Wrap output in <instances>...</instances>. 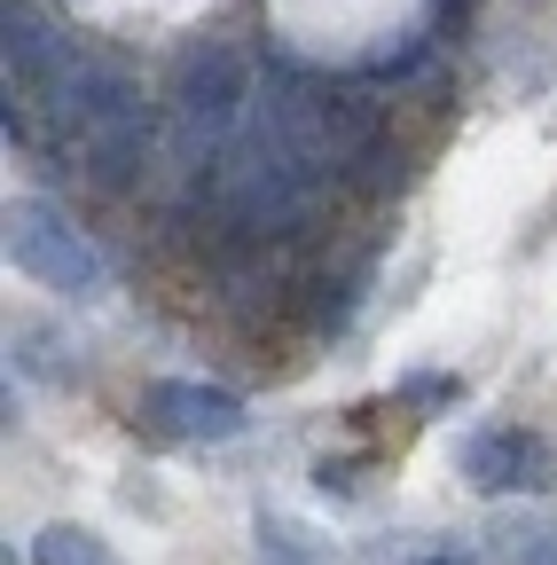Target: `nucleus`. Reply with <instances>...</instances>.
Wrapping results in <instances>:
<instances>
[{
  "label": "nucleus",
  "mask_w": 557,
  "mask_h": 565,
  "mask_svg": "<svg viewBox=\"0 0 557 565\" xmlns=\"http://www.w3.org/2000/svg\"><path fill=\"white\" fill-rule=\"evenodd\" d=\"M0 71H9V141H40L47 126H72L87 55L63 40L32 0L0 9Z\"/></svg>",
  "instance_id": "f257e3e1"
},
{
  "label": "nucleus",
  "mask_w": 557,
  "mask_h": 565,
  "mask_svg": "<svg viewBox=\"0 0 557 565\" xmlns=\"http://www.w3.org/2000/svg\"><path fill=\"white\" fill-rule=\"evenodd\" d=\"M314 181H322V173L291 150V134L275 126V110H267V103H251L244 134L213 158V204L228 212L236 228H283L291 212L307 204V189H314Z\"/></svg>",
  "instance_id": "f03ea898"
},
{
  "label": "nucleus",
  "mask_w": 557,
  "mask_h": 565,
  "mask_svg": "<svg viewBox=\"0 0 557 565\" xmlns=\"http://www.w3.org/2000/svg\"><path fill=\"white\" fill-rule=\"evenodd\" d=\"M251 55L228 47V40H196L181 63H173V87H165V118H173V141H181V158L196 166H213L228 141L244 134L251 118Z\"/></svg>",
  "instance_id": "7ed1b4c3"
},
{
  "label": "nucleus",
  "mask_w": 557,
  "mask_h": 565,
  "mask_svg": "<svg viewBox=\"0 0 557 565\" xmlns=\"http://www.w3.org/2000/svg\"><path fill=\"white\" fill-rule=\"evenodd\" d=\"M267 110H275V126L291 134V150H299L314 173H345V166H362V158L377 150V103L314 79V71H291V63H283V71L267 79Z\"/></svg>",
  "instance_id": "20e7f679"
},
{
  "label": "nucleus",
  "mask_w": 557,
  "mask_h": 565,
  "mask_svg": "<svg viewBox=\"0 0 557 565\" xmlns=\"http://www.w3.org/2000/svg\"><path fill=\"white\" fill-rule=\"evenodd\" d=\"M150 126H158V110H150L142 79H133L126 63H110V55H87L72 134H79V158H87L95 189H126L133 173H142V158H150Z\"/></svg>",
  "instance_id": "39448f33"
},
{
  "label": "nucleus",
  "mask_w": 557,
  "mask_h": 565,
  "mask_svg": "<svg viewBox=\"0 0 557 565\" xmlns=\"http://www.w3.org/2000/svg\"><path fill=\"white\" fill-rule=\"evenodd\" d=\"M0 244H9V259H17L32 282H47V291H63V299H103V291H110L103 244H95L79 221H63L55 204H40V196H17V204H9Z\"/></svg>",
  "instance_id": "423d86ee"
},
{
  "label": "nucleus",
  "mask_w": 557,
  "mask_h": 565,
  "mask_svg": "<svg viewBox=\"0 0 557 565\" xmlns=\"http://www.w3.org/2000/svg\"><path fill=\"white\" fill-rule=\"evenodd\" d=\"M142 416H150V433H165V440H236L244 433V401L221 393V385H189V377L150 385Z\"/></svg>",
  "instance_id": "0eeeda50"
},
{
  "label": "nucleus",
  "mask_w": 557,
  "mask_h": 565,
  "mask_svg": "<svg viewBox=\"0 0 557 565\" xmlns=\"http://www.w3.org/2000/svg\"><path fill=\"white\" fill-rule=\"evenodd\" d=\"M463 479L479 494H511V487H549L557 479V456L534 440V433H471L463 440Z\"/></svg>",
  "instance_id": "6e6552de"
},
{
  "label": "nucleus",
  "mask_w": 557,
  "mask_h": 565,
  "mask_svg": "<svg viewBox=\"0 0 557 565\" xmlns=\"http://www.w3.org/2000/svg\"><path fill=\"white\" fill-rule=\"evenodd\" d=\"M495 542V565H557V519L549 511H503L486 526Z\"/></svg>",
  "instance_id": "1a4fd4ad"
},
{
  "label": "nucleus",
  "mask_w": 557,
  "mask_h": 565,
  "mask_svg": "<svg viewBox=\"0 0 557 565\" xmlns=\"http://www.w3.org/2000/svg\"><path fill=\"white\" fill-rule=\"evenodd\" d=\"M32 565H118V550L95 534V526H72V519H55L32 534Z\"/></svg>",
  "instance_id": "9d476101"
},
{
  "label": "nucleus",
  "mask_w": 557,
  "mask_h": 565,
  "mask_svg": "<svg viewBox=\"0 0 557 565\" xmlns=\"http://www.w3.org/2000/svg\"><path fill=\"white\" fill-rule=\"evenodd\" d=\"M259 557L267 565H330V550L314 534H299L291 519H259Z\"/></svg>",
  "instance_id": "9b49d317"
},
{
  "label": "nucleus",
  "mask_w": 557,
  "mask_h": 565,
  "mask_svg": "<svg viewBox=\"0 0 557 565\" xmlns=\"http://www.w3.org/2000/svg\"><path fill=\"white\" fill-rule=\"evenodd\" d=\"M9 353H17L24 370H40V377H72V362H63V338L40 330V322H17V330H9Z\"/></svg>",
  "instance_id": "f8f14e48"
},
{
  "label": "nucleus",
  "mask_w": 557,
  "mask_h": 565,
  "mask_svg": "<svg viewBox=\"0 0 557 565\" xmlns=\"http://www.w3.org/2000/svg\"><path fill=\"white\" fill-rule=\"evenodd\" d=\"M408 565H479L471 550H432V557H408Z\"/></svg>",
  "instance_id": "ddd939ff"
}]
</instances>
